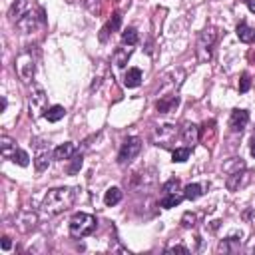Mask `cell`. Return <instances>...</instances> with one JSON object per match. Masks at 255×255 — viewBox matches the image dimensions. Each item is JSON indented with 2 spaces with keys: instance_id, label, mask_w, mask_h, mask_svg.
<instances>
[{
  "instance_id": "1",
  "label": "cell",
  "mask_w": 255,
  "mask_h": 255,
  "mask_svg": "<svg viewBox=\"0 0 255 255\" xmlns=\"http://www.w3.org/2000/svg\"><path fill=\"white\" fill-rule=\"evenodd\" d=\"M76 201V189L74 187H54L50 189L42 199V211L46 215H58L66 209H70Z\"/></svg>"
},
{
  "instance_id": "2",
  "label": "cell",
  "mask_w": 255,
  "mask_h": 255,
  "mask_svg": "<svg viewBox=\"0 0 255 255\" xmlns=\"http://www.w3.org/2000/svg\"><path fill=\"white\" fill-rule=\"evenodd\" d=\"M36 62H38V48L36 46H28L24 52H20L16 56L14 70L22 82H26V84L32 82L34 72H36Z\"/></svg>"
},
{
  "instance_id": "3",
  "label": "cell",
  "mask_w": 255,
  "mask_h": 255,
  "mask_svg": "<svg viewBox=\"0 0 255 255\" xmlns=\"http://www.w3.org/2000/svg\"><path fill=\"white\" fill-rule=\"evenodd\" d=\"M219 40V28L217 26H205L201 32H199V38H197V60L199 62H209L211 56H213V46L215 42Z\"/></svg>"
},
{
  "instance_id": "4",
  "label": "cell",
  "mask_w": 255,
  "mask_h": 255,
  "mask_svg": "<svg viewBox=\"0 0 255 255\" xmlns=\"http://www.w3.org/2000/svg\"><path fill=\"white\" fill-rule=\"evenodd\" d=\"M98 227V219L90 213H74L72 219H70V235L76 237V239H82V237H88L96 231Z\"/></svg>"
},
{
  "instance_id": "5",
  "label": "cell",
  "mask_w": 255,
  "mask_h": 255,
  "mask_svg": "<svg viewBox=\"0 0 255 255\" xmlns=\"http://www.w3.org/2000/svg\"><path fill=\"white\" fill-rule=\"evenodd\" d=\"M179 135V128L173 126V124H163V126H157L151 133V141L153 145H159L163 149H171L175 139Z\"/></svg>"
},
{
  "instance_id": "6",
  "label": "cell",
  "mask_w": 255,
  "mask_h": 255,
  "mask_svg": "<svg viewBox=\"0 0 255 255\" xmlns=\"http://www.w3.org/2000/svg\"><path fill=\"white\" fill-rule=\"evenodd\" d=\"M28 104H30V116L32 118H38V116L46 114V110H48V94L44 92V88L40 84H32L30 86Z\"/></svg>"
},
{
  "instance_id": "7",
  "label": "cell",
  "mask_w": 255,
  "mask_h": 255,
  "mask_svg": "<svg viewBox=\"0 0 255 255\" xmlns=\"http://www.w3.org/2000/svg\"><path fill=\"white\" fill-rule=\"evenodd\" d=\"M139 151H141V139H139L137 135H129V137L122 143V147H120L118 163H120V165H128V163H131V161L137 157Z\"/></svg>"
},
{
  "instance_id": "8",
  "label": "cell",
  "mask_w": 255,
  "mask_h": 255,
  "mask_svg": "<svg viewBox=\"0 0 255 255\" xmlns=\"http://www.w3.org/2000/svg\"><path fill=\"white\" fill-rule=\"evenodd\" d=\"M36 223H38V215L34 213V211H20L16 217H14V227L18 229V231H22V233H28V231H32L34 227H36Z\"/></svg>"
},
{
  "instance_id": "9",
  "label": "cell",
  "mask_w": 255,
  "mask_h": 255,
  "mask_svg": "<svg viewBox=\"0 0 255 255\" xmlns=\"http://www.w3.org/2000/svg\"><path fill=\"white\" fill-rule=\"evenodd\" d=\"M249 171L243 167V169H237V171H231L229 175H227V179H225V185H227V189L229 191H239L241 187H245L247 183H249Z\"/></svg>"
},
{
  "instance_id": "10",
  "label": "cell",
  "mask_w": 255,
  "mask_h": 255,
  "mask_svg": "<svg viewBox=\"0 0 255 255\" xmlns=\"http://www.w3.org/2000/svg\"><path fill=\"white\" fill-rule=\"evenodd\" d=\"M247 124H249V112L247 110L237 108V110L231 112V116H229V128H231V131L241 133Z\"/></svg>"
},
{
  "instance_id": "11",
  "label": "cell",
  "mask_w": 255,
  "mask_h": 255,
  "mask_svg": "<svg viewBox=\"0 0 255 255\" xmlns=\"http://www.w3.org/2000/svg\"><path fill=\"white\" fill-rule=\"evenodd\" d=\"M179 106V96L177 94H167V96H161L157 102H155V110L159 114H169V112H175Z\"/></svg>"
},
{
  "instance_id": "12",
  "label": "cell",
  "mask_w": 255,
  "mask_h": 255,
  "mask_svg": "<svg viewBox=\"0 0 255 255\" xmlns=\"http://www.w3.org/2000/svg\"><path fill=\"white\" fill-rule=\"evenodd\" d=\"M153 179H155V169L153 167H147V169H141V171L131 173L129 185L131 187H143V185H149Z\"/></svg>"
},
{
  "instance_id": "13",
  "label": "cell",
  "mask_w": 255,
  "mask_h": 255,
  "mask_svg": "<svg viewBox=\"0 0 255 255\" xmlns=\"http://www.w3.org/2000/svg\"><path fill=\"white\" fill-rule=\"evenodd\" d=\"M38 22H42V20H40V16H36L34 12H26V14L16 22V28H18L22 34H30V32H34V30H36Z\"/></svg>"
},
{
  "instance_id": "14",
  "label": "cell",
  "mask_w": 255,
  "mask_h": 255,
  "mask_svg": "<svg viewBox=\"0 0 255 255\" xmlns=\"http://www.w3.org/2000/svg\"><path fill=\"white\" fill-rule=\"evenodd\" d=\"M239 247H241V233H233V235L221 239L217 251H219V253H237Z\"/></svg>"
},
{
  "instance_id": "15",
  "label": "cell",
  "mask_w": 255,
  "mask_h": 255,
  "mask_svg": "<svg viewBox=\"0 0 255 255\" xmlns=\"http://www.w3.org/2000/svg\"><path fill=\"white\" fill-rule=\"evenodd\" d=\"M120 26H122V14L120 12H114L112 18L108 20V24L100 30V42H108L110 34L116 32V30H120Z\"/></svg>"
},
{
  "instance_id": "16",
  "label": "cell",
  "mask_w": 255,
  "mask_h": 255,
  "mask_svg": "<svg viewBox=\"0 0 255 255\" xmlns=\"http://www.w3.org/2000/svg\"><path fill=\"white\" fill-rule=\"evenodd\" d=\"M215 133H217V129H215V120H207V122L201 124V128H199V139H201L205 145H211V143H213Z\"/></svg>"
},
{
  "instance_id": "17",
  "label": "cell",
  "mask_w": 255,
  "mask_h": 255,
  "mask_svg": "<svg viewBox=\"0 0 255 255\" xmlns=\"http://www.w3.org/2000/svg\"><path fill=\"white\" fill-rule=\"evenodd\" d=\"M235 34H237V38H239L243 44L255 42V28H251L247 22H239L237 28H235Z\"/></svg>"
},
{
  "instance_id": "18",
  "label": "cell",
  "mask_w": 255,
  "mask_h": 255,
  "mask_svg": "<svg viewBox=\"0 0 255 255\" xmlns=\"http://www.w3.org/2000/svg\"><path fill=\"white\" fill-rule=\"evenodd\" d=\"M181 137H183V141L191 147L193 143H197V139H199V128L195 126V124H185L183 128H181Z\"/></svg>"
},
{
  "instance_id": "19",
  "label": "cell",
  "mask_w": 255,
  "mask_h": 255,
  "mask_svg": "<svg viewBox=\"0 0 255 255\" xmlns=\"http://www.w3.org/2000/svg\"><path fill=\"white\" fill-rule=\"evenodd\" d=\"M16 141L10 135H0V155L4 159H12V155L16 153Z\"/></svg>"
},
{
  "instance_id": "20",
  "label": "cell",
  "mask_w": 255,
  "mask_h": 255,
  "mask_svg": "<svg viewBox=\"0 0 255 255\" xmlns=\"http://www.w3.org/2000/svg\"><path fill=\"white\" fill-rule=\"evenodd\" d=\"M26 12H28V0H14L8 10V16L12 22H18Z\"/></svg>"
},
{
  "instance_id": "21",
  "label": "cell",
  "mask_w": 255,
  "mask_h": 255,
  "mask_svg": "<svg viewBox=\"0 0 255 255\" xmlns=\"http://www.w3.org/2000/svg\"><path fill=\"white\" fill-rule=\"evenodd\" d=\"M74 153H76V143L66 141V143H62V145H58V147L54 149V159L64 161V159H70Z\"/></svg>"
},
{
  "instance_id": "22",
  "label": "cell",
  "mask_w": 255,
  "mask_h": 255,
  "mask_svg": "<svg viewBox=\"0 0 255 255\" xmlns=\"http://www.w3.org/2000/svg\"><path fill=\"white\" fill-rule=\"evenodd\" d=\"M131 52H133V48L131 46H122V48H116V52H114V64L118 66V68H124L126 64H128V60H129V56H131Z\"/></svg>"
},
{
  "instance_id": "23",
  "label": "cell",
  "mask_w": 255,
  "mask_h": 255,
  "mask_svg": "<svg viewBox=\"0 0 255 255\" xmlns=\"http://www.w3.org/2000/svg\"><path fill=\"white\" fill-rule=\"evenodd\" d=\"M205 187H207L205 183H187V185L183 187V195H185V199L195 201V199H199V197L203 195V189H205Z\"/></svg>"
},
{
  "instance_id": "24",
  "label": "cell",
  "mask_w": 255,
  "mask_h": 255,
  "mask_svg": "<svg viewBox=\"0 0 255 255\" xmlns=\"http://www.w3.org/2000/svg\"><path fill=\"white\" fill-rule=\"evenodd\" d=\"M183 199H185L183 191H179V193H163V197L159 199V205H161L163 209H171V207L179 205Z\"/></svg>"
},
{
  "instance_id": "25",
  "label": "cell",
  "mask_w": 255,
  "mask_h": 255,
  "mask_svg": "<svg viewBox=\"0 0 255 255\" xmlns=\"http://www.w3.org/2000/svg\"><path fill=\"white\" fill-rule=\"evenodd\" d=\"M141 84V70L139 68H129L126 72V78H124V86L126 88H137Z\"/></svg>"
},
{
  "instance_id": "26",
  "label": "cell",
  "mask_w": 255,
  "mask_h": 255,
  "mask_svg": "<svg viewBox=\"0 0 255 255\" xmlns=\"http://www.w3.org/2000/svg\"><path fill=\"white\" fill-rule=\"evenodd\" d=\"M122 197H124V193H122L120 187H108L106 193H104V203L108 207H114V205H118L122 201Z\"/></svg>"
},
{
  "instance_id": "27",
  "label": "cell",
  "mask_w": 255,
  "mask_h": 255,
  "mask_svg": "<svg viewBox=\"0 0 255 255\" xmlns=\"http://www.w3.org/2000/svg\"><path fill=\"white\" fill-rule=\"evenodd\" d=\"M66 116V108L64 106H50L48 110H46V114H44V118L48 120V122H52V124H56V122H60L62 118Z\"/></svg>"
},
{
  "instance_id": "28",
  "label": "cell",
  "mask_w": 255,
  "mask_h": 255,
  "mask_svg": "<svg viewBox=\"0 0 255 255\" xmlns=\"http://www.w3.org/2000/svg\"><path fill=\"white\" fill-rule=\"evenodd\" d=\"M52 157H54V153H50L48 149H46V151H40V153L36 155V159H34V167H36V171H44V169H48Z\"/></svg>"
},
{
  "instance_id": "29",
  "label": "cell",
  "mask_w": 255,
  "mask_h": 255,
  "mask_svg": "<svg viewBox=\"0 0 255 255\" xmlns=\"http://www.w3.org/2000/svg\"><path fill=\"white\" fill-rule=\"evenodd\" d=\"M137 40H139V36H137V30H135L133 26H129V28L124 30V34H122V42H124L126 46H135Z\"/></svg>"
},
{
  "instance_id": "30",
  "label": "cell",
  "mask_w": 255,
  "mask_h": 255,
  "mask_svg": "<svg viewBox=\"0 0 255 255\" xmlns=\"http://www.w3.org/2000/svg\"><path fill=\"white\" fill-rule=\"evenodd\" d=\"M189 153H191V147H189V145H185V147H175L173 153H171V161L183 163V161L189 159Z\"/></svg>"
},
{
  "instance_id": "31",
  "label": "cell",
  "mask_w": 255,
  "mask_h": 255,
  "mask_svg": "<svg viewBox=\"0 0 255 255\" xmlns=\"http://www.w3.org/2000/svg\"><path fill=\"white\" fill-rule=\"evenodd\" d=\"M82 163H84V153L82 151H76L72 157H70V165H68V173L70 175H74V173H78L80 171V167H82Z\"/></svg>"
},
{
  "instance_id": "32",
  "label": "cell",
  "mask_w": 255,
  "mask_h": 255,
  "mask_svg": "<svg viewBox=\"0 0 255 255\" xmlns=\"http://www.w3.org/2000/svg\"><path fill=\"white\" fill-rule=\"evenodd\" d=\"M12 161H14V163H18L20 167H26V165L30 163V155H28V151H24V149H20V147H18V149H16V153L12 155Z\"/></svg>"
},
{
  "instance_id": "33",
  "label": "cell",
  "mask_w": 255,
  "mask_h": 255,
  "mask_svg": "<svg viewBox=\"0 0 255 255\" xmlns=\"http://www.w3.org/2000/svg\"><path fill=\"white\" fill-rule=\"evenodd\" d=\"M161 191H163V193H179V179H177V177L167 179V181L161 185Z\"/></svg>"
},
{
  "instance_id": "34",
  "label": "cell",
  "mask_w": 255,
  "mask_h": 255,
  "mask_svg": "<svg viewBox=\"0 0 255 255\" xmlns=\"http://www.w3.org/2000/svg\"><path fill=\"white\" fill-rule=\"evenodd\" d=\"M243 167H245V163H243V159H241V157H233L231 161L223 163V169H225L227 173H231V171H237V169H243Z\"/></svg>"
},
{
  "instance_id": "35",
  "label": "cell",
  "mask_w": 255,
  "mask_h": 255,
  "mask_svg": "<svg viewBox=\"0 0 255 255\" xmlns=\"http://www.w3.org/2000/svg\"><path fill=\"white\" fill-rule=\"evenodd\" d=\"M195 221H197V215L191 213V211H185V213L181 215V227H185V229L195 227Z\"/></svg>"
},
{
  "instance_id": "36",
  "label": "cell",
  "mask_w": 255,
  "mask_h": 255,
  "mask_svg": "<svg viewBox=\"0 0 255 255\" xmlns=\"http://www.w3.org/2000/svg\"><path fill=\"white\" fill-rule=\"evenodd\" d=\"M249 88H251V76L247 72H243L241 74V80H239V92L245 94V92H249Z\"/></svg>"
},
{
  "instance_id": "37",
  "label": "cell",
  "mask_w": 255,
  "mask_h": 255,
  "mask_svg": "<svg viewBox=\"0 0 255 255\" xmlns=\"http://www.w3.org/2000/svg\"><path fill=\"white\" fill-rule=\"evenodd\" d=\"M84 4H86V8H88L92 14H96V16L102 12V0H86Z\"/></svg>"
},
{
  "instance_id": "38",
  "label": "cell",
  "mask_w": 255,
  "mask_h": 255,
  "mask_svg": "<svg viewBox=\"0 0 255 255\" xmlns=\"http://www.w3.org/2000/svg\"><path fill=\"white\" fill-rule=\"evenodd\" d=\"M165 253H189V247H185V245H169V247H165Z\"/></svg>"
},
{
  "instance_id": "39",
  "label": "cell",
  "mask_w": 255,
  "mask_h": 255,
  "mask_svg": "<svg viewBox=\"0 0 255 255\" xmlns=\"http://www.w3.org/2000/svg\"><path fill=\"white\" fill-rule=\"evenodd\" d=\"M10 249H12V239L8 235H4L2 237V251H10Z\"/></svg>"
},
{
  "instance_id": "40",
  "label": "cell",
  "mask_w": 255,
  "mask_h": 255,
  "mask_svg": "<svg viewBox=\"0 0 255 255\" xmlns=\"http://www.w3.org/2000/svg\"><path fill=\"white\" fill-rule=\"evenodd\" d=\"M6 106H8V100L2 96V98H0V112H4V110H6Z\"/></svg>"
},
{
  "instance_id": "41",
  "label": "cell",
  "mask_w": 255,
  "mask_h": 255,
  "mask_svg": "<svg viewBox=\"0 0 255 255\" xmlns=\"http://www.w3.org/2000/svg\"><path fill=\"white\" fill-rule=\"evenodd\" d=\"M249 151H251V155L255 157V135L251 137V145H249Z\"/></svg>"
},
{
  "instance_id": "42",
  "label": "cell",
  "mask_w": 255,
  "mask_h": 255,
  "mask_svg": "<svg viewBox=\"0 0 255 255\" xmlns=\"http://www.w3.org/2000/svg\"><path fill=\"white\" fill-rule=\"evenodd\" d=\"M247 6H249V10H251V12H253V14H255V0H251V2H249V4H247Z\"/></svg>"
},
{
  "instance_id": "43",
  "label": "cell",
  "mask_w": 255,
  "mask_h": 255,
  "mask_svg": "<svg viewBox=\"0 0 255 255\" xmlns=\"http://www.w3.org/2000/svg\"><path fill=\"white\" fill-rule=\"evenodd\" d=\"M243 2H245V4H249V2H251V0H243Z\"/></svg>"
}]
</instances>
